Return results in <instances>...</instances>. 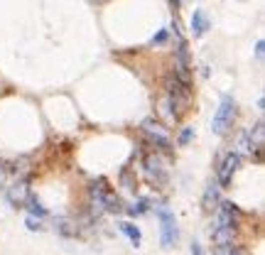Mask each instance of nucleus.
Returning <instances> with one entry per match:
<instances>
[{"label":"nucleus","mask_w":265,"mask_h":255,"mask_svg":"<svg viewBox=\"0 0 265 255\" xmlns=\"http://www.w3.org/2000/svg\"><path fill=\"white\" fill-rule=\"evenodd\" d=\"M165 86H167V93H170V103L175 106V118L187 113V108H189V101H192V91H189V86L182 84L179 79H177L175 74H170L167 79H165Z\"/></svg>","instance_id":"f257e3e1"},{"label":"nucleus","mask_w":265,"mask_h":255,"mask_svg":"<svg viewBox=\"0 0 265 255\" xmlns=\"http://www.w3.org/2000/svg\"><path fill=\"white\" fill-rule=\"evenodd\" d=\"M155 214H157V219H160V231H162V248H175L177 246V241H179V231H177V219H175V214L167 209V206H155Z\"/></svg>","instance_id":"f03ea898"},{"label":"nucleus","mask_w":265,"mask_h":255,"mask_svg":"<svg viewBox=\"0 0 265 255\" xmlns=\"http://www.w3.org/2000/svg\"><path fill=\"white\" fill-rule=\"evenodd\" d=\"M234 120H236V101L231 96H224L221 98V106L214 115V123H211V130L216 135H226L229 128H234Z\"/></svg>","instance_id":"7ed1b4c3"},{"label":"nucleus","mask_w":265,"mask_h":255,"mask_svg":"<svg viewBox=\"0 0 265 255\" xmlns=\"http://www.w3.org/2000/svg\"><path fill=\"white\" fill-rule=\"evenodd\" d=\"M143 170H145L147 179H150L152 184H157V187H165V184H167L165 167H162V162H160V157H157L155 152H150V155L143 157Z\"/></svg>","instance_id":"20e7f679"},{"label":"nucleus","mask_w":265,"mask_h":255,"mask_svg":"<svg viewBox=\"0 0 265 255\" xmlns=\"http://www.w3.org/2000/svg\"><path fill=\"white\" fill-rule=\"evenodd\" d=\"M140 128H143V133H145V135H150V142H155V145H157V147H162V150H172V142H170L167 133L162 130V125H160V123H155V120H145Z\"/></svg>","instance_id":"39448f33"},{"label":"nucleus","mask_w":265,"mask_h":255,"mask_svg":"<svg viewBox=\"0 0 265 255\" xmlns=\"http://www.w3.org/2000/svg\"><path fill=\"white\" fill-rule=\"evenodd\" d=\"M238 165H241V155L231 152V155L224 160L221 170H219V187H229V184H231V179H234V172L238 170Z\"/></svg>","instance_id":"423d86ee"},{"label":"nucleus","mask_w":265,"mask_h":255,"mask_svg":"<svg viewBox=\"0 0 265 255\" xmlns=\"http://www.w3.org/2000/svg\"><path fill=\"white\" fill-rule=\"evenodd\" d=\"M216 226L234 228L236 231V209L231 201H221V204L216 206Z\"/></svg>","instance_id":"0eeeda50"},{"label":"nucleus","mask_w":265,"mask_h":255,"mask_svg":"<svg viewBox=\"0 0 265 255\" xmlns=\"http://www.w3.org/2000/svg\"><path fill=\"white\" fill-rule=\"evenodd\" d=\"M219 182H211L209 187H206V192H204V199H202V206H204V211L206 214H211L214 209H216V204H219Z\"/></svg>","instance_id":"6e6552de"},{"label":"nucleus","mask_w":265,"mask_h":255,"mask_svg":"<svg viewBox=\"0 0 265 255\" xmlns=\"http://www.w3.org/2000/svg\"><path fill=\"white\" fill-rule=\"evenodd\" d=\"M29 197V189H27V182L25 179H20V182H15L12 187H10V192H7V199L12 201V204H25V199Z\"/></svg>","instance_id":"1a4fd4ad"},{"label":"nucleus","mask_w":265,"mask_h":255,"mask_svg":"<svg viewBox=\"0 0 265 255\" xmlns=\"http://www.w3.org/2000/svg\"><path fill=\"white\" fill-rule=\"evenodd\" d=\"M206 29H211V22H209L206 12L204 10H194V15H192V32H194V37L206 34Z\"/></svg>","instance_id":"9d476101"},{"label":"nucleus","mask_w":265,"mask_h":255,"mask_svg":"<svg viewBox=\"0 0 265 255\" xmlns=\"http://www.w3.org/2000/svg\"><path fill=\"white\" fill-rule=\"evenodd\" d=\"M101 201H103V209H106V211H113V214H120V211H123V201H120L113 192H103V194H101Z\"/></svg>","instance_id":"9b49d317"},{"label":"nucleus","mask_w":265,"mask_h":255,"mask_svg":"<svg viewBox=\"0 0 265 255\" xmlns=\"http://www.w3.org/2000/svg\"><path fill=\"white\" fill-rule=\"evenodd\" d=\"M214 241H216V246H231L234 243V228L216 226L214 228Z\"/></svg>","instance_id":"f8f14e48"},{"label":"nucleus","mask_w":265,"mask_h":255,"mask_svg":"<svg viewBox=\"0 0 265 255\" xmlns=\"http://www.w3.org/2000/svg\"><path fill=\"white\" fill-rule=\"evenodd\" d=\"M248 140H251V145H256V147H263V140H265V125H263V120H258V123H256V128L248 133Z\"/></svg>","instance_id":"ddd939ff"},{"label":"nucleus","mask_w":265,"mask_h":255,"mask_svg":"<svg viewBox=\"0 0 265 255\" xmlns=\"http://www.w3.org/2000/svg\"><path fill=\"white\" fill-rule=\"evenodd\" d=\"M120 231L130 238V243H133V246H140L143 236H140V228L135 226V224H120Z\"/></svg>","instance_id":"4468645a"},{"label":"nucleus","mask_w":265,"mask_h":255,"mask_svg":"<svg viewBox=\"0 0 265 255\" xmlns=\"http://www.w3.org/2000/svg\"><path fill=\"white\" fill-rule=\"evenodd\" d=\"M61 233V236H76L79 233V228L74 221H69V219H57V226H54Z\"/></svg>","instance_id":"2eb2a0df"},{"label":"nucleus","mask_w":265,"mask_h":255,"mask_svg":"<svg viewBox=\"0 0 265 255\" xmlns=\"http://www.w3.org/2000/svg\"><path fill=\"white\" fill-rule=\"evenodd\" d=\"M120 184L128 189V192H135V187H138V179H135V174L130 170H123L120 172Z\"/></svg>","instance_id":"dca6fc26"},{"label":"nucleus","mask_w":265,"mask_h":255,"mask_svg":"<svg viewBox=\"0 0 265 255\" xmlns=\"http://www.w3.org/2000/svg\"><path fill=\"white\" fill-rule=\"evenodd\" d=\"M25 204H27V209H29V214H34V216H47V209L37 201V199L29 194L27 199H25Z\"/></svg>","instance_id":"f3484780"},{"label":"nucleus","mask_w":265,"mask_h":255,"mask_svg":"<svg viewBox=\"0 0 265 255\" xmlns=\"http://www.w3.org/2000/svg\"><path fill=\"white\" fill-rule=\"evenodd\" d=\"M243 152H253V145L248 140V133H241V138H238V152L236 155H243Z\"/></svg>","instance_id":"a211bd4d"},{"label":"nucleus","mask_w":265,"mask_h":255,"mask_svg":"<svg viewBox=\"0 0 265 255\" xmlns=\"http://www.w3.org/2000/svg\"><path fill=\"white\" fill-rule=\"evenodd\" d=\"M125 211H128L130 216H140V214H145V211H147V201H145V199H140L138 204H133V206H128Z\"/></svg>","instance_id":"6ab92c4d"},{"label":"nucleus","mask_w":265,"mask_h":255,"mask_svg":"<svg viewBox=\"0 0 265 255\" xmlns=\"http://www.w3.org/2000/svg\"><path fill=\"white\" fill-rule=\"evenodd\" d=\"M192 135H194V128H184V130L179 133V145H189Z\"/></svg>","instance_id":"aec40b11"},{"label":"nucleus","mask_w":265,"mask_h":255,"mask_svg":"<svg viewBox=\"0 0 265 255\" xmlns=\"http://www.w3.org/2000/svg\"><path fill=\"white\" fill-rule=\"evenodd\" d=\"M165 39H167V29H162V32H160V34H157V37L152 39V44H162Z\"/></svg>","instance_id":"412c9836"},{"label":"nucleus","mask_w":265,"mask_h":255,"mask_svg":"<svg viewBox=\"0 0 265 255\" xmlns=\"http://www.w3.org/2000/svg\"><path fill=\"white\" fill-rule=\"evenodd\" d=\"M5 177H7V167H2V165H0V189L5 187Z\"/></svg>","instance_id":"4be33fe9"},{"label":"nucleus","mask_w":265,"mask_h":255,"mask_svg":"<svg viewBox=\"0 0 265 255\" xmlns=\"http://www.w3.org/2000/svg\"><path fill=\"white\" fill-rule=\"evenodd\" d=\"M263 52H265V42H263V39H258V44H256V54H258V57H263Z\"/></svg>","instance_id":"5701e85b"},{"label":"nucleus","mask_w":265,"mask_h":255,"mask_svg":"<svg viewBox=\"0 0 265 255\" xmlns=\"http://www.w3.org/2000/svg\"><path fill=\"white\" fill-rule=\"evenodd\" d=\"M27 228H29V231H39V221H34V219H27Z\"/></svg>","instance_id":"b1692460"},{"label":"nucleus","mask_w":265,"mask_h":255,"mask_svg":"<svg viewBox=\"0 0 265 255\" xmlns=\"http://www.w3.org/2000/svg\"><path fill=\"white\" fill-rule=\"evenodd\" d=\"M192 255H202V248H199V246H197V243H194V246H192Z\"/></svg>","instance_id":"393cba45"},{"label":"nucleus","mask_w":265,"mask_h":255,"mask_svg":"<svg viewBox=\"0 0 265 255\" xmlns=\"http://www.w3.org/2000/svg\"><path fill=\"white\" fill-rule=\"evenodd\" d=\"M231 255H246V253H243L241 248H231Z\"/></svg>","instance_id":"a878e982"},{"label":"nucleus","mask_w":265,"mask_h":255,"mask_svg":"<svg viewBox=\"0 0 265 255\" xmlns=\"http://www.w3.org/2000/svg\"><path fill=\"white\" fill-rule=\"evenodd\" d=\"M179 2H184V0H179Z\"/></svg>","instance_id":"bb28decb"}]
</instances>
